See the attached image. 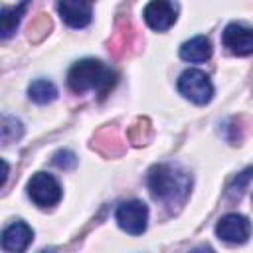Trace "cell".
<instances>
[{"instance_id": "6da1fadb", "label": "cell", "mask_w": 253, "mask_h": 253, "mask_svg": "<svg viewBox=\"0 0 253 253\" xmlns=\"http://www.w3.org/2000/svg\"><path fill=\"white\" fill-rule=\"evenodd\" d=\"M146 184L152 198L170 211H174L180 206H184L192 192V174L180 164L162 162L154 164L148 170Z\"/></svg>"}, {"instance_id": "7a4b0ae2", "label": "cell", "mask_w": 253, "mask_h": 253, "mask_svg": "<svg viewBox=\"0 0 253 253\" xmlns=\"http://www.w3.org/2000/svg\"><path fill=\"white\" fill-rule=\"evenodd\" d=\"M115 83H117V73L99 59H91V57L81 59L73 63L67 71V85L77 95L93 91L99 97H105Z\"/></svg>"}, {"instance_id": "3957f363", "label": "cell", "mask_w": 253, "mask_h": 253, "mask_svg": "<svg viewBox=\"0 0 253 253\" xmlns=\"http://www.w3.org/2000/svg\"><path fill=\"white\" fill-rule=\"evenodd\" d=\"M178 91L196 105H206L213 97V85L210 77L200 69H186L178 77Z\"/></svg>"}, {"instance_id": "277c9868", "label": "cell", "mask_w": 253, "mask_h": 253, "mask_svg": "<svg viewBox=\"0 0 253 253\" xmlns=\"http://www.w3.org/2000/svg\"><path fill=\"white\" fill-rule=\"evenodd\" d=\"M28 196L38 208H51L61 200V186L51 174L36 172L28 180Z\"/></svg>"}, {"instance_id": "5b68a950", "label": "cell", "mask_w": 253, "mask_h": 253, "mask_svg": "<svg viewBox=\"0 0 253 253\" xmlns=\"http://www.w3.org/2000/svg\"><path fill=\"white\" fill-rule=\"evenodd\" d=\"M115 219L123 231L130 235H140L146 231L148 225V208L140 200L123 202L115 211Z\"/></svg>"}, {"instance_id": "8992f818", "label": "cell", "mask_w": 253, "mask_h": 253, "mask_svg": "<svg viewBox=\"0 0 253 253\" xmlns=\"http://www.w3.org/2000/svg\"><path fill=\"white\" fill-rule=\"evenodd\" d=\"M215 235L225 243H245L251 237V221L241 213H225L215 223Z\"/></svg>"}, {"instance_id": "52a82bcc", "label": "cell", "mask_w": 253, "mask_h": 253, "mask_svg": "<svg viewBox=\"0 0 253 253\" xmlns=\"http://www.w3.org/2000/svg\"><path fill=\"white\" fill-rule=\"evenodd\" d=\"M223 47L233 55H251L253 53V28L243 26L239 22H231L225 26L221 34Z\"/></svg>"}, {"instance_id": "ba28073f", "label": "cell", "mask_w": 253, "mask_h": 253, "mask_svg": "<svg viewBox=\"0 0 253 253\" xmlns=\"http://www.w3.org/2000/svg\"><path fill=\"white\" fill-rule=\"evenodd\" d=\"M144 22L156 30V32H164L168 30L176 18H178V4L174 2H166V0H154V2H148L144 6Z\"/></svg>"}, {"instance_id": "9c48e42d", "label": "cell", "mask_w": 253, "mask_h": 253, "mask_svg": "<svg viewBox=\"0 0 253 253\" xmlns=\"http://www.w3.org/2000/svg\"><path fill=\"white\" fill-rule=\"evenodd\" d=\"M57 12L69 28H85L93 20V4L91 2L63 0L57 4Z\"/></svg>"}, {"instance_id": "30bf717a", "label": "cell", "mask_w": 253, "mask_h": 253, "mask_svg": "<svg viewBox=\"0 0 253 253\" xmlns=\"http://www.w3.org/2000/svg\"><path fill=\"white\" fill-rule=\"evenodd\" d=\"M34 239V231L26 221H14L2 231V249L8 253H24Z\"/></svg>"}, {"instance_id": "8fae6325", "label": "cell", "mask_w": 253, "mask_h": 253, "mask_svg": "<svg viewBox=\"0 0 253 253\" xmlns=\"http://www.w3.org/2000/svg\"><path fill=\"white\" fill-rule=\"evenodd\" d=\"M211 42L206 36H196L180 45V57L190 63H202L211 57Z\"/></svg>"}, {"instance_id": "7c38bea8", "label": "cell", "mask_w": 253, "mask_h": 253, "mask_svg": "<svg viewBox=\"0 0 253 253\" xmlns=\"http://www.w3.org/2000/svg\"><path fill=\"white\" fill-rule=\"evenodd\" d=\"M28 6H30L28 2H22L18 6H2V10H0V38L2 40H8L14 36Z\"/></svg>"}, {"instance_id": "4fadbf2b", "label": "cell", "mask_w": 253, "mask_h": 253, "mask_svg": "<svg viewBox=\"0 0 253 253\" xmlns=\"http://www.w3.org/2000/svg\"><path fill=\"white\" fill-rule=\"evenodd\" d=\"M28 97L38 105H45L57 97V87L49 79H36L28 87Z\"/></svg>"}, {"instance_id": "5bb4252c", "label": "cell", "mask_w": 253, "mask_h": 253, "mask_svg": "<svg viewBox=\"0 0 253 253\" xmlns=\"http://www.w3.org/2000/svg\"><path fill=\"white\" fill-rule=\"evenodd\" d=\"M24 134V126L22 123L16 119V117H10V115H4L2 117V123H0V136H2V144H10V142H16L20 140Z\"/></svg>"}, {"instance_id": "9a60e30c", "label": "cell", "mask_w": 253, "mask_h": 253, "mask_svg": "<svg viewBox=\"0 0 253 253\" xmlns=\"http://www.w3.org/2000/svg\"><path fill=\"white\" fill-rule=\"evenodd\" d=\"M253 180V168L249 166V168H245L243 172H239L233 180H231V184L227 186V196L231 198V200H235V198H241L243 196V192H245V188L249 186V182Z\"/></svg>"}, {"instance_id": "2e32d148", "label": "cell", "mask_w": 253, "mask_h": 253, "mask_svg": "<svg viewBox=\"0 0 253 253\" xmlns=\"http://www.w3.org/2000/svg\"><path fill=\"white\" fill-rule=\"evenodd\" d=\"M53 164H55L57 168L69 170V168H73V166L77 164V158H75V154H73L71 150H59V152H55V156H53Z\"/></svg>"}, {"instance_id": "e0dca14e", "label": "cell", "mask_w": 253, "mask_h": 253, "mask_svg": "<svg viewBox=\"0 0 253 253\" xmlns=\"http://www.w3.org/2000/svg\"><path fill=\"white\" fill-rule=\"evenodd\" d=\"M190 253H215L210 245H196L194 249H190Z\"/></svg>"}, {"instance_id": "ac0fdd59", "label": "cell", "mask_w": 253, "mask_h": 253, "mask_svg": "<svg viewBox=\"0 0 253 253\" xmlns=\"http://www.w3.org/2000/svg\"><path fill=\"white\" fill-rule=\"evenodd\" d=\"M2 182H0V186H4L6 184V178H8V164H6V160H2Z\"/></svg>"}, {"instance_id": "d6986e66", "label": "cell", "mask_w": 253, "mask_h": 253, "mask_svg": "<svg viewBox=\"0 0 253 253\" xmlns=\"http://www.w3.org/2000/svg\"><path fill=\"white\" fill-rule=\"evenodd\" d=\"M40 253H57V251H55V249H42Z\"/></svg>"}]
</instances>
